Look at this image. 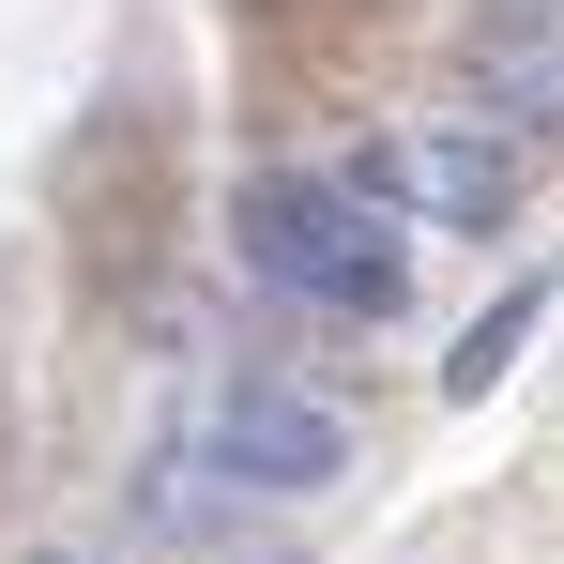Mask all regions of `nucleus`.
<instances>
[{"instance_id": "f257e3e1", "label": "nucleus", "mask_w": 564, "mask_h": 564, "mask_svg": "<svg viewBox=\"0 0 564 564\" xmlns=\"http://www.w3.org/2000/svg\"><path fill=\"white\" fill-rule=\"evenodd\" d=\"M229 245H245L260 290L321 305V321H397L412 305V245H397V214L351 169H260L245 214H229Z\"/></svg>"}, {"instance_id": "f03ea898", "label": "nucleus", "mask_w": 564, "mask_h": 564, "mask_svg": "<svg viewBox=\"0 0 564 564\" xmlns=\"http://www.w3.org/2000/svg\"><path fill=\"white\" fill-rule=\"evenodd\" d=\"M214 473H229V488H336V473H351V412H321V397H305V381H229V397H214Z\"/></svg>"}, {"instance_id": "7ed1b4c3", "label": "nucleus", "mask_w": 564, "mask_h": 564, "mask_svg": "<svg viewBox=\"0 0 564 564\" xmlns=\"http://www.w3.org/2000/svg\"><path fill=\"white\" fill-rule=\"evenodd\" d=\"M351 184H367L381 214H427V229H488V214H519V153L473 138V122H412V138L351 153Z\"/></svg>"}, {"instance_id": "20e7f679", "label": "nucleus", "mask_w": 564, "mask_h": 564, "mask_svg": "<svg viewBox=\"0 0 564 564\" xmlns=\"http://www.w3.org/2000/svg\"><path fill=\"white\" fill-rule=\"evenodd\" d=\"M458 62H473V93H488V107L564 122V15H550V0H488V15L458 31Z\"/></svg>"}, {"instance_id": "39448f33", "label": "nucleus", "mask_w": 564, "mask_h": 564, "mask_svg": "<svg viewBox=\"0 0 564 564\" xmlns=\"http://www.w3.org/2000/svg\"><path fill=\"white\" fill-rule=\"evenodd\" d=\"M534 321H550V290H503V305L473 321L458 351H443V397H488V381H503V367H519V351H534Z\"/></svg>"}, {"instance_id": "423d86ee", "label": "nucleus", "mask_w": 564, "mask_h": 564, "mask_svg": "<svg viewBox=\"0 0 564 564\" xmlns=\"http://www.w3.org/2000/svg\"><path fill=\"white\" fill-rule=\"evenodd\" d=\"M31 564H77V550H31Z\"/></svg>"}]
</instances>
